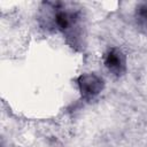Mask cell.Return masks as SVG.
Returning a JSON list of instances; mask_svg holds the SVG:
<instances>
[{
	"label": "cell",
	"mask_w": 147,
	"mask_h": 147,
	"mask_svg": "<svg viewBox=\"0 0 147 147\" xmlns=\"http://www.w3.org/2000/svg\"><path fill=\"white\" fill-rule=\"evenodd\" d=\"M136 18L138 25L142 29L145 33H147V3H144L138 7L136 13Z\"/></svg>",
	"instance_id": "3"
},
{
	"label": "cell",
	"mask_w": 147,
	"mask_h": 147,
	"mask_svg": "<svg viewBox=\"0 0 147 147\" xmlns=\"http://www.w3.org/2000/svg\"><path fill=\"white\" fill-rule=\"evenodd\" d=\"M77 82L82 96L87 100L96 96L103 88V79L95 74H84Z\"/></svg>",
	"instance_id": "1"
},
{
	"label": "cell",
	"mask_w": 147,
	"mask_h": 147,
	"mask_svg": "<svg viewBox=\"0 0 147 147\" xmlns=\"http://www.w3.org/2000/svg\"><path fill=\"white\" fill-rule=\"evenodd\" d=\"M105 65L114 75L119 76L125 71L126 57L119 48H111L105 55Z\"/></svg>",
	"instance_id": "2"
}]
</instances>
